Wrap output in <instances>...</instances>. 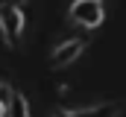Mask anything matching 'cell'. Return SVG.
<instances>
[{"instance_id": "1", "label": "cell", "mask_w": 126, "mask_h": 117, "mask_svg": "<svg viewBox=\"0 0 126 117\" xmlns=\"http://www.w3.org/2000/svg\"><path fill=\"white\" fill-rule=\"evenodd\" d=\"M103 18H106V12H103L100 0H73V6H70V21L85 29H97L103 24Z\"/></svg>"}, {"instance_id": "2", "label": "cell", "mask_w": 126, "mask_h": 117, "mask_svg": "<svg viewBox=\"0 0 126 117\" xmlns=\"http://www.w3.org/2000/svg\"><path fill=\"white\" fill-rule=\"evenodd\" d=\"M0 29H3V38H6V41L18 38V35L24 32V12H21L18 6L6 3V6L0 9Z\"/></svg>"}, {"instance_id": "3", "label": "cell", "mask_w": 126, "mask_h": 117, "mask_svg": "<svg viewBox=\"0 0 126 117\" xmlns=\"http://www.w3.org/2000/svg\"><path fill=\"white\" fill-rule=\"evenodd\" d=\"M82 50H85V41H82V38H73V41H64L62 47H59V50L53 53V58H50V61H53V67H64V64H70L73 58L79 56Z\"/></svg>"}, {"instance_id": "4", "label": "cell", "mask_w": 126, "mask_h": 117, "mask_svg": "<svg viewBox=\"0 0 126 117\" xmlns=\"http://www.w3.org/2000/svg\"><path fill=\"white\" fill-rule=\"evenodd\" d=\"M9 114H12V117H30V105H27V100H24L21 94H15V97H12Z\"/></svg>"}, {"instance_id": "5", "label": "cell", "mask_w": 126, "mask_h": 117, "mask_svg": "<svg viewBox=\"0 0 126 117\" xmlns=\"http://www.w3.org/2000/svg\"><path fill=\"white\" fill-rule=\"evenodd\" d=\"M0 117H9V105H6L3 100H0Z\"/></svg>"}, {"instance_id": "6", "label": "cell", "mask_w": 126, "mask_h": 117, "mask_svg": "<svg viewBox=\"0 0 126 117\" xmlns=\"http://www.w3.org/2000/svg\"><path fill=\"white\" fill-rule=\"evenodd\" d=\"M0 3H6V0H0Z\"/></svg>"}]
</instances>
